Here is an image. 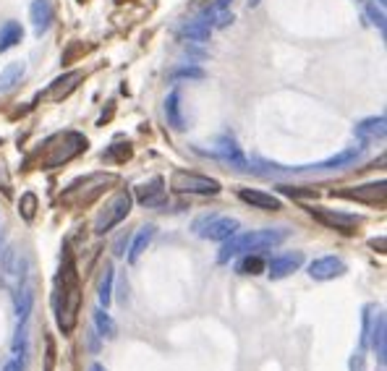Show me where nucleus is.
<instances>
[{"label":"nucleus","mask_w":387,"mask_h":371,"mask_svg":"<svg viewBox=\"0 0 387 371\" xmlns=\"http://www.w3.org/2000/svg\"><path fill=\"white\" fill-rule=\"evenodd\" d=\"M0 270H3L6 277H16V280H22L24 277V264H22V254H19V248L16 246L3 248V254H0Z\"/></svg>","instance_id":"obj_19"},{"label":"nucleus","mask_w":387,"mask_h":371,"mask_svg":"<svg viewBox=\"0 0 387 371\" xmlns=\"http://www.w3.org/2000/svg\"><path fill=\"white\" fill-rule=\"evenodd\" d=\"M304 264V254L301 251H291V254H283V257H275L270 264H267V272H270V280H283L288 275H293Z\"/></svg>","instance_id":"obj_10"},{"label":"nucleus","mask_w":387,"mask_h":371,"mask_svg":"<svg viewBox=\"0 0 387 371\" xmlns=\"http://www.w3.org/2000/svg\"><path fill=\"white\" fill-rule=\"evenodd\" d=\"M262 270H267V261H264L262 257H243L239 261V267H236V272H241V275H259Z\"/></svg>","instance_id":"obj_29"},{"label":"nucleus","mask_w":387,"mask_h":371,"mask_svg":"<svg viewBox=\"0 0 387 371\" xmlns=\"http://www.w3.org/2000/svg\"><path fill=\"white\" fill-rule=\"evenodd\" d=\"M241 223L236 217H217V214H202L194 220V233L207 241H228L239 233Z\"/></svg>","instance_id":"obj_6"},{"label":"nucleus","mask_w":387,"mask_h":371,"mask_svg":"<svg viewBox=\"0 0 387 371\" xmlns=\"http://www.w3.org/2000/svg\"><path fill=\"white\" fill-rule=\"evenodd\" d=\"M171 189L178 193H199V196H215L220 193V180L199 175V173H189V170H175L171 175Z\"/></svg>","instance_id":"obj_7"},{"label":"nucleus","mask_w":387,"mask_h":371,"mask_svg":"<svg viewBox=\"0 0 387 371\" xmlns=\"http://www.w3.org/2000/svg\"><path fill=\"white\" fill-rule=\"evenodd\" d=\"M29 13H32L35 34L37 37H42V34L50 29V24H53V3H50V0H35Z\"/></svg>","instance_id":"obj_17"},{"label":"nucleus","mask_w":387,"mask_h":371,"mask_svg":"<svg viewBox=\"0 0 387 371\" xmlns=\"http://www.w3.org/2000/svg\"><path fill=\"white\" fill-rule=\"evenodd\" d=\"M89 371H105V366H100V363H92V369Z\"/></svg>","instance_id":"obj_38"},{"label":"nucleus","mask_w":387,"mask_h":371,"mask_svg":"<svg viewBox=\"0 0 387 371\" xmlns=\"http://www.w3.org/2000/svg\"><path fill=\"white\" fill-rule=\"evenodd\" d=\"M79 81H81V71H71V74H66V76H58V79L42 92V100H47V102L66 100L71 92L79 87Z\"/></svg>","instance_id":"obj_9"},{"label":"nucleus","mask_w":387,"mask_h":371,"mask_svg":"<svg viewBox=\"0 0 387 371\" xmlns=\"http://www.w3.org/2000/svg\"><path fill=\"white\" fill-rule=\"evenodd\" d=\"M233 24V13H230V8L228 11H223L220 16L215 19V24H212V29H225V26H230Z\"/></svg>","instance_id":"obj_34"},{"label":"nucleus","mask_w":387,"mask_h":371,"mask_svg":"<svg viewBox=\"0 0 387 371\" xmlns=\"http://www.w3.org/2000/svg\"><path fill=\"white\" fill-rule=\"evenodd\" d=\"M131 207H134V193L128 191V189H121V191L115 193L113 199L100 209V214L94 217V233L103 236L108 230H113L118 223H123L126 217H128Z\"/></svg>","instance_id":"obj_5"},{"label":"nucleus","mask_w":387,"mask_h":371,"mask_svg":"<svg viewBox=\"0 0 387 371\" xmlns=\"http://www.w3.org/2000/svg\"><path fill=\"white\" fill-rule=\"evenodd\" d=\"M372 311H375V309L366 306L364 316H361V327H364V332H361V350L366 348V340H369V332H372ZM361 350H359V353H361Z\"/></svg>","instance_id":"obj_31"},{"label":"nucleus","mask_w":387,"mask_h":371,"mask_svg":"<svg viewBox=\"0 0 387 371\" xmlns=\"http://www.w3.org/2000/svg\"><path fill=\"white\" fill-rule=\"evenodd\" d=\"M94 327H97V335H103V338H115V332H118V327H115L113 316L108 314L105 309H97L94 311Z\"/></svg>","instance_id":"obj_28"},{"label":"nucleus","mask_w":387,"mask_h":371,"mask_svg":"<svg viewBox=\"0 0 387 371\" xmlns=\"http://www.w3.org/2000/svg\"><path fill=\"white\" fill-rule=\"evenodd\" d=\"M311 214L322 220L327 227H338V230H353L361 220L356 214H345V212H330V209H314L311 207Z\"/></svg>","instance_id":"obj_16"},{"label":"nucleus","mask_w":387,"mask_h":371,"mask_svg":"<svg viewBox=\"0 0 387 371\" xmlns=\"http://www.w3.org/2000/svg\"><path fill=\"white\" fill-rule=\"evenodd\" d=\"M359 157H361V149H359V146H351V149H343L341 155H335V157L314 162V165H304V168H298V170H341V168H345V165H353Z\"/></svg>","instance_id":"obj_15"},{"label":"nucleus","mask_w":387,"mask_h":371,"mask_svg":"<svg viewBox=\"0 0 387 371\" xmlns=\"http://www.w3.org/2000/svg\"><path fill=\"white\" fill-rule=\"evenodd\" d=\"M348 366H351V371H364V356H361V353H359V356H353Z\"/></svg>","instance_id":"obj_36"},{"label":"nucleus","mask_w":387,"mask_h":371,"mask_svg":"<svg viewBox=\"0 0 387 371\" xmlns=\"http://www.w3.org/2000/svg\"><path fill=\"white\" fill-rule=\"evenodd\" d=\"M379 371H385V369H379Z\"/></svg>","instance_id":"obj_40"},{"label":"nucleus","mask_w":387,"mask_h":371,"mask_svg":"<svg viewBox=\"0 0 387 371\" xmlns=\"http://www.w3.org/2000/svg\"><path fill=\"white\" fill-rule=\"evenodd\" d=\"M369 335H372V348H375V353H377L379 366H385V359H387V319H385V314H377Z\"/></svg>","instance_id":"obj_18"},{"label":"nucleus","mask_w":387,"mask_h":371,"mask_svg":"<svg viewBox=\"0 0 387 371\" xmlns=\"http://www.w3.org/2000/svg\"><path fill=\"white\" fill-rule=\"evenodd\" d=\"M345 270H348L345 261L338 257H319L309 264V275H311V280H317V282H327V280H335V277H343Z\"/></svg>","instance_id":"obj_8"},{"label":"nucleus","mask_w":387,"mask_h":371,"mask_svg":"<svg viewBox=\"0 0 387 371\" xmlns=\"http://www.w3.org/2000/svg\"><path fill=\"white\" fill-rule=\"evenodd\" d=\"M126 241H128V233H126V236H121L118 238V241H115V254H118V257H123L126 254Z\"/></svg>","instance_id":"obj_37"},{"label":"nucleus","mask_w":387,"mask_h":371,"mask_svg":"<svg viewBox=\"0 0 387 371\" xmlns=\"http://www.w3.org/2000/svg\"><path fill=\"white\" fill-rule=\"evenodd\" d=\"M53 306H55V319L63 335H71L76 319H79V306H81V291H79V272L71 254H66L63 267L58 272L55 293H53Z\"/></svg>","instance_id":"obj_1"},{"label":"nucleus","mask_w":387,"mask_h":371,"mask_svg":"<svg viewBox=\"0 0 387 371\" xmlns=\"http://www.w3.org/2000/svg\"><path fill=\"white\" fill-rule=\"evenodd\" d=\"M87 149V139L81 134H60L55 139H50L45 146V155H42V168H58V165H63V162H69L74 159L79 152Z\"/></svg>","instance_id":"obj_4"},{"label":"nucleus","mask_w":387,"mask_h":371,"mask_svg":"<svg viewBox=\"0 0 387 371\" xmlns=\"http://www.w3.org/2000/svg\"><path fill=\"white\" fill-rule=\"evenodd\" d=\"M239 199L241 202L251 204V207H257V209H267V212H277V209H283V202H280L277 196H273V193H264V191H257V189H241Z\"/></svg>","instance_id":"obj_13"},{"label":"nucleus","mask_w":387,"mask_h":371,"mask_svg":"<svg viewBox=\"0 0 387 371\" xmlns=\"http://www.w3.org/2000/svg\"><path fill=\"white\" fill-rule=\"evenodd\" d=\"M366 13L372 16V21L379 26V32H385V13H382V8H377V6H366Z\"/></svg>","instance_id":"obj_33"},{"label":"nucleus","mask_w":387,"mask_h":371,"mask_svg":"<svg viewBox=\"0 0 387 371\" xmlns=\"http://www.w3.org/2000/svg\"><path fill=\"white\" fill-rule=\"evenodd\" d=\"M171 79H205V71L196 66H183V68H175L171 74Z\"/></svg>","instance_id":"obj_30"},{"label":"nucleus","mask_w":387,"mask_h":371,"mask_svg":"<svg viewBox=\"0 0 387 371\" xmlns=\"http://www.w3.org/2000/svg\"><path fill=\"white\" fill-rule=\"evenodd\" d=\"M353 134L359 136L361 141H382L387 134L385 115H379V118H366V121H361V123H356Z\"/></svg>","instance_id":"obj_14"},{"label":"nucleus","mask_w":387,"mask_h":371,"mask_svg":"<svg viewBox=\"0 0 387 371\" xmlns=\"http://www.w3.org/2000/svg\"><path fill=\"white\" fill-rule=\"evenodd\" d=\"M3 371H24V356H13V359L3 366Z\"/></svg>","instance_id":"obj_35"},{"label":"nucleus","mask_w":387,"mask_h":371,"mask_svg":"<svg viewBox=\"0 0 387 371\" xmlns=\"http://www.w3.org/2000/svg\"><path fill=\"white\" fill-rule=\"evenodd\" d=\"M155 238V225H144V227H139V233L134 236V243H131V248H128V261L131 264H137L139 257L147 251L149 246V241Z\"/></svg>","instance_id":"obj_21"},{"label":"nucleus","mask_w":387,"mask_h":371,"mask_svg":"<svg viewBox=\"0 0 387 371\" xmlns=\"http://www.w3.org/2000/svg\"><path fill=\"white\" fill-rule=\"evenodd\" d=\"M165 115H168V123L175 131H183L186 123H183V115H181V94L178 92H171L168 100H165Z\"/></svg>","instance_id":"obj_24"},{"label":"nucleus","mask_w":387,"mask_h":371,"mask_svg":"<svg viewBox=\"0 0 387 371\" xmlns=\"http://www.w3.org/2000/svg\"><path fill=\"white\" fill-rule=\"evenodd\" d=\"M288 233L285 230H251V233H243V236H233L228 241H223V248L217 254V261L220 264H228L230 259L241 257V254H254V251H262V248H275L280 246Z\"/></svg>","instance_id":"obj_2"},{"label":"nucleus","mask_w":387,"mask_h":371,"mask_svg":"<svg viewBox=\"0 0 387 371\" xmlns=\"http://www.w3.org/2000/svg\"><path fill=\"white\" fill-rule=\"evenodd\" d=\"M341 196L356 199V202H364V204H385V180L366 183V186H359V189H351V191H341Z\"/></svg>","instance_id":"obj_12"},{"label":"nucleus","mask_w":387,"mask_h":371,"mask_svg":"<svg viewBox=\"0 0 387 371\" xmlns=\"http://www.w3.org/2000/svg\"><path fill=\"white\" fill-rule=\"evenodd\" d=\"M22 37H24L22 24H16V21L3 24V26H0V53H8L11 47H16L22 42Z\"/></svg>","instance_id":"obj_23"},{"label":"nucleus","mask_w":387,"mask_h":371,"mask_svg":"<svg viewBox=\"0 0 387 371\" xmlns=\"http://www.w3.org/2000/svg\"><path fill=\"white\" fill-rule=\"evenodd\" d=\"M32 304H35V291H32L29 285L16 288V314H19V322H26V319H29Z\"/></svg>","instance_id":"obj_25"},{"label":"nucleus","mask_w":387,"mask_h":371,"mask_svg":"<svg viewBox=\"0 0 387 371\" xmlns=\"http://www.w3.org/2000/svg\"><path fill=\"white\" fill-rule=\"evenodd\" d=\"M137 199L141 207H160V204L165 202V180L155 175L152 180L137 186Z\"/></svg>","instance_id":"obj_11"},{"label":"nucleus","mask_w":387,"mask_h":371,"mask_svg":"<svg viewBox=\"0 0 387 371\" xmlns=\"http://www.w3.org/2000/svg\"><path fill=\"white\" fill-rule=\"evenodd\" d=\"M209 26L205 21H199V19H191V21H186L181 26V34L186 40H191V42H207L209 40Z\"/></svg>","instance_id":"obj_27"},{"label":"nucleus","mask_w":387,"mask_h":371,"mask_svg":"<svg viewBox=\"0 0 387 371\" xmlns=\"http://www.w3.org/2000/svg\"><path fill=\"white\" fill-rule=\"evenodd\" d=\"M212 155L220 159H225V162H233V165H239V168L246 165V159H243V155H241L239 144H236L230 136H223V139L217 141V149L212 152Z\"/></svg>","instance_id":"obj_20"},{"label":"nucleus","mask_w":387,"mask_h":371,"mask_svg":"<svg viewBox=\"0 0 387 371\" xmlns=\"http://www.w3.org/2000/svg\"><path fill=\"white\" fill-rule=\"evenodd\" d=\"M115 175L110 173H92V175H84V178L74 180L66 191L60 193V204H74V207H84V204H92L100 193L108 189V183H115Z\"/></svg>","instance_id":"obj_3"},{"label":"nucleus","mask_w":387,"mask_h":371,"mask_svg":"<svg viewBox=\"0 0 387 371\" xmlns=\"http://www.w3.org/2000/svg\"><path fill=\"white\" fill-rule=\"evenodd\" d=\"M24 74H26L24 60H16V63L3 68V71H0V92H11L13 87L24 79Z\"/></svg>","instance_id":"obj_22"},{"label":"nucleus","mask_w":387,"mask_h":371,"mask_svg":"<svg viewBox=\"0 0 387 371\" xmlns=\"http://www.w3.org/2000/svg\"><path fill=\"white\" fill-rule=\"evenodd\" d=\"M35 204H37L35 193H24L22 196V214L26 217V220H32V217H35Z\"/></svg>","instance_id":"obj_32"},{"label":"nucleus","mask_w":387,"mask_h":371,"mask_svg":"<svg viewBox=\"0 0 387 371\" xmlns=\"http://www.w3.org/2000/svg\"><path fill=\"white\" fill-rule=\"evenodd\" d=\"M377 3H379V6H385V0H377Z\"/></svg>","instance_id":"obj_39"},{"label":"nucleus","mask_w":387,"mask_h":371,"mask_svg":"<svg viewBox=\"0 0 387 371\" xmlns=\"http://www.w3.org/2000/svg\"><path fill=\"white\" fill-rule=\"evenodd\" d=\"M113 277H115L113 264H105L103 280H100V288H97V298H100V309H108V306H110V301H113Z\"/></svg>","instance_id":"obj_26"}]
</instances>
